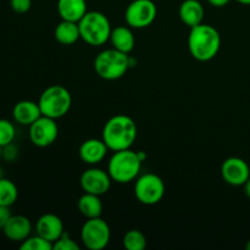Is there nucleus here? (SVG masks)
<instances>
[{
  "mask_svg": "<svg viewBox=\"0 0 250 250\" xmlns=\"http://www.w3.org/2000/svg\"><path fill=\"white\" fill-rule=\"evenodd\" d=\"M138 128L132 117L119 114L110 117L103 128V141L109 150L119 151L131 149L137 139Z\"/></svg>",
  "mask_w": 250,
  "mask_h": 250,
  "instance_id": "nucleus-1",
  "label": "nucleus"
},
{
  "mask_svg": "<svg viewBox=\"0 0 250 250\" xmlns=\"http://www.w3.org/2000/svg\"><path fill=\"white\" fill-rule=\"evenodd\" d=\"M221 48V36L214 26L200 23L190 28L188 36V49L195 60L210 61Z\"/></svg>",
  "mask_w": 250,
  "mask_h": 250,
  "instance_id": "nucleus-2",
  "label": "nucleus"
},
{
  "mask_svg": "<svg viewBox=\"0 0 250 250\" xmlns=\"http://www.w3.org/2000/svg\"><path fill=\"white\" fill-rule=\"evenodd\" d=\"M143 161L139 159L137 151L131 149L114 151L107 164V172L112 181L125 185L136 180L141 172Z\"/></svg>",
  "mask_w": 250,
  "mask_h": 250,
  "instance_id": "nucleus-3",
  "label": "nucleus"
},
{
  "mask_svg": "<svg viewBox=\"0 0 250 250\" xmlns=\"http://www.w3.org/2000/svg\"><path fill=\"white\" fill-rule=\"evenodd\" d=\"M81 39L92 46L104 45L110 39L111 24L106 15L100 11H87L78 21Z\"/></svg>",
  "mask_w": 250,
  "mask_h": 250,
  "instance_id": "nucleus-4",
  "label": "nucleus"
},
{
  "mask_svg": "<svg viewBox=\"0 0 250 250\" xmlns=\"http://www.w3.org/2000/svg\"><path fill=\"white\" fill-rule=\"evenodd\" d=\"M129 66V55L116 49H106L100 51L94 59V70L100 78L115 81L124 77Z\"/></svg>",
  "mask_w": 250,
  "mask_h": 250,
  "instance_id": "nucleus-5",
  "label": "nucleus"
},
{
  "mask_svg": "<svg viewBox=\"0 0 250 250\" xmlns=\"http://www.w3.org/2000/svg\"><path fill=\"white\" fill-rule=\"evenodd\" d=\"M38 105L42 115L58 120L65 116L72 105V97L67 88L60 84H53L44 89L39 97Z\"/></svg>",
  "mask_w": 250,
  "mask_h": 250,
  "instance_id": "nucleus-6",
  "label": "nucleus"
},
{
  "mask_svg": "<svg viewBox=\"0 0 250 250\" xmlns=\"http://www.w3.org/2000/svg\"><path fill=\"white\" fill-rule=\"evenodd\" d=\"M81 239L83 246L89 250H103L106 248L111 239L109 225L102 217L87 219L81 229Z\"/></svg>",
  "mask_w": 250,
  "mask_h": 250,
  "instance_id": "nucleus-7",
  "label": "nucleus"
},
{
  "mask_svg": "<svg viewBox=\"0 0 250 250\" xmlns=\"http://www.w3.org/2000/svg\"><path fill=\"white\" fill-rule=\"evenodd\" d=\"M134 195L144 205H155L165 195V183L155 173H144L137 177L134 183Z\"/></svg>",
  "mask_w": 250,
  "mask_h": 250,
  "instance_id": "nucleus-8",
  "label": "nucleus"
},
{
  "mask_svg": "<svg viewBox=\"0 0 250 250\" xmlns=\"http://www.w3.org/2000/svg\"><path fill=\"white\" fill-rule=\"evenodd\" d=\"M156 15L158 7L153 0H133L125 11V20L131 28L142 29L150 26Z\"/></svg>",
  "mask_w": 250,
  "mask_h": 250,
  "instance_id": "nucleus-9",
  "label": "nucleus"
},
{
  "mask_svg": "<svg viewBox=\"0 0 250 250\" xmlns=\"http://www.w3.org/2000/svg\"><path fill=\"white\" fill-rule=\"evenodd\" d=\"M29 139L38 148H46L56 141L59 136V127L55 120L42 115L29 126Z\"/></svg>",
  "mask_w": 250,
  "mask_h": 250,
  "instance_id": "nucleus-10",
  "label": "nucleus"
},
{
  "mask_svg": "<svg viewBox=\"0 0 250 250\" xmlns=\"http://www.w3.org/2000/svg\"><path fill=\"white\" fill-rule=\"evenodd\" d=\"M111 177L107 171L98 167H90L81 175V187L84 193L103 195L109 192L111 187Z\"/></svg>",
  "mask_w": 250,
  "mask_h": 250,
  "instance_id": "nucleus-11",
  "label": "nucleus"
},
{
  "mask_svg": "<svg viewBox=\"0 0 250 250\" xmlns=\"http://www.w3.org/2000/svg\"><path fill=\"white\" fill-rule=\"evenodd\" d=\"M221 176L227 185L241 187L246 185L250 177L249 165L243 159L232 156L222 163Z\"/></svg>",
  "mask_w": 250,
  "mask_h": 250,
  "instance_id": "nucleus-12",
  "label": "nucleus"
},
{
  "mask_svg": "<svg viewBox=\"0 0 250 250\" xmlns=\"http://www.w3.org/2000/svg\"><path fill=\"white\" fill-rule=\"evenodd\" d=\"M36 231L37 234H39L51 243L58 241L65 233L62 220L55 214L42 215L36 224Z\"/></svg>",
  "mask_w": 250,
  "mask_h": 250,
  "instance_id": "nucleus-13",
  "label": "nucleus"
},
{
  "mask_svg": "<svg viewBox=\"0 0 250 250\" xmlns=\"http://www.w3.org/2000/svg\"><path fill=\"white\" fill-rule=\"evenodd\" d=\"M5 237L12 242H23L31 236L32 224L23 215H12L2 229Z\"/></svg>",
  "mask_w": 250,
  "mask_h": 250,
  "instance_id": "nucleus-14",
  "label": "nucleus"
},
{
  "mask_svg": "<svg viewBox=\"0 0 250 250\" xmlns=\"http://www.w3.org/2000/svg\"><path fill=\"white\" fill-rule=\"evenodd\" d=\"M109 148L103 139L90 138L83 142L80 146V158L87 165H97L106 156Z\"/></svg>",
  "mask_w": 250,
  "mask_h": 250,
  "instance_id": "nucleus-15",
  "label": "nucleus"
},
{
  "mask_svg": "<svg viewBox=\"0 0 250 250\" xmlns=\"http://www.w3.org/2000/svg\"><path fill=\"white\" fill-rule=\"evenodd\" d=\"M42 116L41 107L38 103H34L32 100H21L16 103L12 109V117L17 124L22 126H31L37 119Z\"/></svg>",
  "mask_w": 250,
  "mask_h": 250,
  "instance_id": "nucleus-16",
  "label": "nucleus"
},
{
  "mask_svg": "<svg viewBox=\"0 0 250 250\" xmlns=\"http://www.w3.org/2000/svg\"><path fill=\"white\" fill-rule=\"evenodd\" d=\"M180 19L186 26L194 27L203 23L205 16V10L199 0H185L178 10Z\"/></svg>",
  "mask_w": 250,
  "mask_h": 250,
  "instance_id": "nucleus-17",
  "label": "nucleus"
},
{
  "mask_svg": "<svg viewBox=\"0 0 250 250\" xmlns=\"http://www.w3.org/2000/svg\"><path fill=\"white\" fill-rule=\"evenodd\" d=\"M61 20L78 22L87 14V1L85 0H58L56 5Z\"/></svg>",
  "mask_w": 250,
  "mask_h": 250,
  "instance_id": "nucleus-18",
  "label": "nucleus"
},
{
  "mask_svg": "<svg viewBox=\"0 0 250 250\" xmlns=\"http://www.w3.org/2000/svg\"><path fill=\"white\" fill-rule=\"evenodd\" d=\"M109 41L111 42L112 48L125 54L131 53L136 44L134 34L129 26H117L116 28H112Z\"/></svg>",
  "mask_w": 250,
  "mask_h": 250,
  "instance_id": "nucleus-19",
  "label": "nucleus"
},
{
  "mask_svg": "<svg viewBox=\"0 0 250 250\" xmlns=\"http://www.w3.org/2000/svg\"><path fill=\"white\" fill-rule=\"evenodd\" d=\"M77 208L85 219H95L103 214V203L100 195L84 193L77 202Z\"/></svg>",
  "mask_w": 250,
  "mask_h": 250,
  "instance_id": "nucleus-20",
  "label": "nucleus"
},
{
  "mask_svg": "<svg viewBox=\"0 0 250 250\" xmlns=\"http://www.w3.org/2000/svg\"><path fill=\"white\" fill-rule=\"evenodd\" d=\"M54 37L62 45H72L81 38L78 22L62 21L58 23L54 31Z\"/></svg>",
  "mask_w": 250,
  "mask_h": 250,
  "instance_id": "nucleus-21",
  "label": "nucleus"
},
{
  "mask_svg": "<svg viewBox=\"0 0 250 250\" xmlns=\"http://www.w3.org/2000/svg\"><path fill=\"white\" fill-rule=\"evenodd\" d=\"M19 198V189L12 181L2 177L0 178V205L11 207Z\"/></svg>",
  "mask_w": 250,
  "mask_h": 250,
  "instance_id": "nucleus-22",
  "label": "nucleus"
},
{
  "mask_svg": "<svg viewBox=\"0 0 250 250\" xmlns=\"http://www.w3.org/2000/svg\"><path fill=\"white\" fill-rule=\"evenodd\" d=\"M122 243L127 250H143L146 247V237L138 229H129L125 233Z\"/></svg>",
  "mask_w": 250,
  "mask_h": 250,
  "instance_id": "nucleus-23",
  "label": "nucleus"
},
{
  "mask_svg": "<svg viewBox=\"0 0 250 250\" xmlns=\"http://www.w3.org/2000/svg\"><path fill=\"white\" fill-rule=\"evenodd\" d=\"M20 249L22 250H53V243L49 241H46L45 238H43L42 236L37 234V236L31 237L24 239L23 242H21V246Z\"/></svg>",
  "mask_w": 250,
  "mask_h": 250,
  "instance_id": "nucleus-24",
  "label": "nucleus"
},
{
  "mask_svg": "<svg viewBox=\"0 0 250 250\" xmlns=\"http://www.w3.org/2000/svg\"><path fill=\"white\" fill-rule=\"evenodd\" d=\"M15 136H16V129H15L14 124L9 120L0 119V146H4L12 143Z\"/></svg>",
  "mask_w": 250,
  "mask_h": 250,
  "instance_id": "nucleus-25",
  "label": "nucleus"
},
{
  "mask_svg": "<svg viewBox=\"0 0 250 250\" xmlns=\"http://www.w3.org/2000/svg\"><path fill=\"white\" fill-rule=\"evenodd\" d=\"M53 250H80V246L68 234L63 233L53 243Z\"/></svg>",
  "mask_w": 250,
  "mask_h": 250,
  "instance_id": "nucleus-26",
  "label": "nucleus"
},
{
  "mask_svg": "<svg viewBox=\"0 0 250 250\" xmlns=\"http://www.w3.org/2000/svg\"><path fill=\"white\" fill-rule=\"evenodd\" d=\"M17 156H19V149H17L16 146H15L14 142L2 146L1 159H4L5 161H7V163H12V161L16 160Z\"/></svg>",
  "mask_w": 250,
  "mask_h": 250,
  "instance_id": "nucleus-27",
  "label": "nucleus"
},
{
  "mask_svg": "<svg viewBox=\"0 0 250 250\" xmlns=\"http://www.w3.org/2000/svg\"><path fill=\"white\" fill-rule=\"evenodd\" d=\"M10 6L17 14H26L31 10L32 0H10Z\"/></svg>",
  "mask_w": 250,
  "mask_h": 250,
  "instance_id": "nucleus-28",
  "label": "nucleus"
},
{
  "mask_svg": "<svg viewBox=\"0 0 250 250\" xmlns=\"http://www.w3.org/2000/svg\"><path fill=\"white\" fill-rule=\"evenodd\" d=\"M11 216L12 214L11 210H10V207L0 205V229H4V226L7 224V221H9Z\"/></svg>",
  "mask_w": 250,
  "mask_h": 250,
  "instance_id": "nucleus-29",
  "label": "nucleus"
},
{
  "mask_svg": "<svg viewBox=\"0 0 250 250\" xmlns=\"http://www.w3.org/2000/svg\"><path fill=\"white\" fill-rule=\"evenodd\" d=\"M229 1H231V0H208V2L215 7H224L226 6Z\"/></svg>",
  "mask_w": 250,
  "mask_h": 250,
  "instance_id": "nucleus-30",
  "label": "nucleus"
},
{
  "mask_svg": "<svg viewBox=\"0 0 250 250\" xmlns=\"http://www.w3.org/2000/svg\"><path fill=\"white\" fill-rule=\"evenodd\" d=\"M244 192H246L247 197L250 199V177H249V180L246 182V185H244Z\"/></svg>",
  "mask_w": 250,
  "mask_h": 250,
  "instance_id": "nucleus-31",
  "label": "nucleus"
},
{
  "mask_svg": "<svg viewBox=\"0 0 250 250\" xmlns=\"http://www.w3.org/2000/svg\"><path fill=\"white\" fill-rule=\"evenodd\" d=\"M137 153H138V156H139V159H141L142 161H144L146 159V154L144 153V151H137Z\"/></svg>",
  "mask_w": 250,
  "mask_h": 250,
  "instance_id": "nucleus-32",
  "label": "nucleus"
},
{
  "mask_svg": "<svg viewBox=\"0 0 250 250\" xmlns=\"http://www.w3.org/2000/svg\"><path fill=\"white\" fill-rule=\"evenodd\" d=\"M237 1L243 5H250V0H237Z\"/></svg>",
  "mask_w": 250,
  "mask_h": 250,
  "instance_id": "nucleus-33",
  "label": "nucleus"
},
{
  "mask_svg": "<svg viewBox=\"0 0 250 250\" xmlns=\"http://www.w3.org/2000/svg\"><path fill=\"white\" fill-rule=\"evenodd\" d=\"M246 249L247 250H250V239L248 242H247V244H246Z\"/></svg>",
  "mask_w": 250,
  "mask_h": 250,
  "instance_id": "nucleus-34",
  "label": "nucleus"
},
{
  "mask_svg": "<svg viewBox=\"0 0 250 250\" xmlns=\"http://www.w3.org/2000/svg\"><path fill=\"white\" fill-rule=\"evenodd\" d=\"M4 177V171H2V168L0 167V178Z\"/></svg>",
  "mask_w": 250,
  "mask_h": 250,
  "instance_id": "nucleus-35",
  "label": "nucleus"
},
{
  "mask_svg": "<svg viewBox=\"0 0 250 250\" xmlns=\"http://www.w3.org/2000/svg\"><path fill=\"white\" fill-rule=\"evenodd\" d=\"M1 156H2V146H0V159H1Z\"/></svg>",
  "mask_w": 250,
  "mask_h": 250,
  "instance_id": "nucleus-36",
  "label": "nucleus"
}]
</instances>
